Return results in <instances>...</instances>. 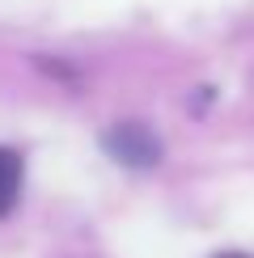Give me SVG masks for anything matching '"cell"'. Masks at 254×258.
Returning a JSON list of instances; mask_svg holds the SVG:
<instances>
[{"label": "cell", "mask_w": 254, "mask_h": 258, "mask_svg": "<svg viewBox=\"0 0 254 258\" xmlns=\"http://www.w3.org/2000/svg\"><path fill=\"white\" fill-rule=\"evenodd\" d=\"M106 153H110L114 161H123V165H136V169H144V165H153L157 161V140L144 132V127H136V123H123V127H114L110 136H106Z\"/></svg>", "instance_id": "6da1fadb"}, {"label": "cell", "mask_w": 254, "mask_h": 258, "mask_svg": "<svg viewBox=\"0 0 254 258\" xmlns=\"http://www.w3.org/2000/svg\"><path fill=\"white\" fill-rule=\"evenodd\" d=\"M220 258H246V254H220Z\"/></svg>", "instance_id": "3957f363"}, {"label": "cell", "mask_w": 254, "mask_h": 258, "mask_svg": "<svg viewBox=\"0 0 254 258\" xmlns=\"http://www.w3.org/2000/svg\"><path fill=\"white\" fill-rule=\"evenodd\" d=\"M21 195V157L13 148H0V216L17 203Z\"/></svg>", "instance_id": "7a4b0ae2"}]
</instances>
